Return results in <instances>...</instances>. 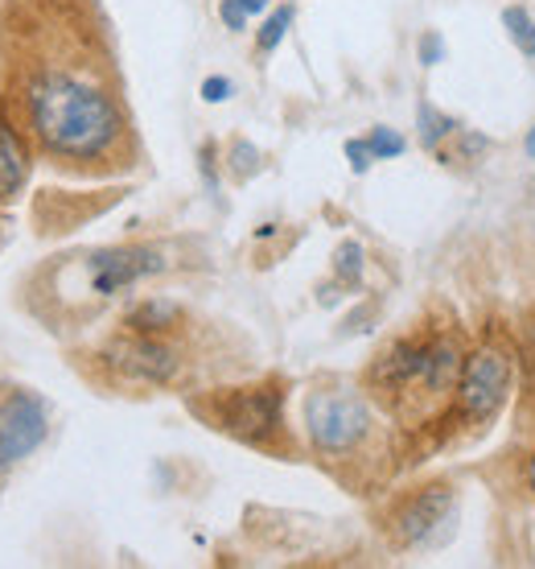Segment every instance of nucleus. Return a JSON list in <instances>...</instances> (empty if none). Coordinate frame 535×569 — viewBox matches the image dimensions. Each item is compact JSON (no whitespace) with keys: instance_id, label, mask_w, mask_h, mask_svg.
I'll return each instance as SVG.
<instances>
[{"instance_id":"obj_1","label":"nucleus","mask_w":535,"mask_h":569,"mask_svg":"<svg viewBox=\"0 0 535 569\" xmlns=\"http://www.w3.org/2000/svg\"><path fill=\"white\" fill-rule=\"evenodd\" d=\"M29 120L46 149L62 157H95L115 141V103L71 74H42L29 87Z\"/></svg>"},{"instance_id":"obj_2","label":"nucleus","mask_w":535,"mask_h":569,"mask_svg":"<svg viewBox=\"0 0 535 569\" xmlns=\"http://www.w3.org/2000/svg\"><path fill=\"white\" fill-rule=\"evenodd\" d=\"M453 376H457L453 342H395L375 368V380L400 397H416V392L437 397L453 388Z\"/></svg>"},{"instance_id":"obj_3","label":"nucleus","mask_w":535,"mask_h":569,"mask_svg":"<svg viewBox=\"0 0 535 569\" xmlns=\"http://www.w3.org/2000/svg\"><path fill=\"white\" fill-rule=\"evenodd\" d=\"M305 426L317 450L346 455L371 433V409L354 392H317L305 405Z\"/></svg>"},{"instance_id":"obj_4","label":"nucleus","mask_w":535,"mask_h":569,"mask_svg":"<svg viewBox=\"0 0 535 569\" xmlns=\"http://www.w3.org/2000/svg\"><path fill=\"white\" fill-rule=\"evenodd\" d=\"M507 385H511V368L507 359L498 351H478V356L465 359L462 380H457V405H462L465 421H491L498 413V405L507 400Z\"/></svg>"},{"instance_id":"obj_5","label":"nucleus","mask_w":535,"mask_h":569,"mask_svg":"<svg viewBox=\"0 0 535 569\" xmlns=\"http://www.w3.org/2000/svg\"><path fill=\"white\" fill-rule=\"evenodd\" d=\"M46 441V405L33 392H13L0 405V475Z\"/></svg>"},{"instance_id":"obj_6","label":"nucleus","mask_w":535,"mask_h":569,"mask_svg":"<svg viewBox=\"0 0 535 569\" xmlns=\"http://www.w3.org/2000/svg\"><path fill=\"white\" fill-rule=\"evenodd\" d=\"M108 359L124 376L144 380V385H165L178 376V363H182L170 342H161V335H141V330H128L124 339H115L108 347Z\"/></svg>"},{"instance_id":"obj_7","label":"nucleus","mask_w":535,"mask_h":569,"mask_svg":"<svg viewBox=\"0 0 535 569\" xmlns=\"http://www.w3.org/2000/svg\"><path fill=\"white\" fill-rule=\"evenodd\" d=\"M219 421L243 441H264L281 429V388H243L219 405Z\"/></svg>"},{"instance_id":"obj_8","label":"nucleus","mask_w":535,"mask_h":569,"mask_svg":"<svg viewBox=\"0 0 535 569\" xmlns=\"http://www.w3.org/2000/svg\"><path fill=\"white\" fill-rule=\"evenodd\" d=\"M87 269H91V289L99 298H112L149 272H161V257L153 248H112V252H95L87 260Z\"/></svg>"},{"instance_id":"obj_9","label":"nucleus","mask_w":535,"mask_h":569,"mask_svg":"<svg viewBox=\"0 0 535 569\" xmlns=\"http://www.w3.org/2000/svg\"><path fill=\"white\" fill-rule=\"evenodd\" d=\"M453 516V487H428L421 496L404 503V512L395 516V537L400 545H428Z\"/></svg>"},{"instance_id":"obj_10","label":"nucleus","mask_w":535,"mask_h":569,"mask_svg":"<svg viewBox=\"0 0 535 569\" xmlns=\"http://www.w3.org/2000/svg\"><path fill=\"white\" fill-rule=\"evenodd\" d=\"M29 178V157L9 124H0V202L13 199Z\"/></svg>"},{"instance_id":"obj_11","label":"nucleus","mask_w":535,"mask_h":569,"mask_svg":"<svg viewBox=\"0 0 535 569\" xmlns=\"http://www.w3.org/2000/svg\"><path fill=\"white\" fill-rule=\"evenodd\" d=\"M178 318H182V310L173 301L149 298L144 306H137V310L128 313V327L141 330V335H165L170 327H178Z\"/></svg>"},{"instance_id":"obj_12","label":"nucleus","mask_w":535,"mask_h":569,"mask_svg":"<svg viewBox=\"0 0 535 569\" xmlns=\"http://www.w3.org/2000/svg\"><path fill=\"white\" fill-rule=\"evenodd\" d=\"M457 129L450 116H441L437 108H428V103H421V144L424 149H437L450 132Z\"/></svg>"},{"instance_id":"obj_13","label":"nucleus","mask_w":535,"mask_h":569,"mask_svg":"<svg viewBox=\"0 0 535 569\" xmlns=\"http://www.w3.org/2000/svg\"><path fill=\"white\" fill-rule=\"evenodd\" d=\"M503 26H507L511 42L519 46L527 58H535V21L532 17L523 13V9H507V13H503Z\"/></svg>"},{"instance_id":"obj_14","label":"nucleus","mask_w":535,"mask_h":569,"mask_svg":"<svg viewBox=\"0 0 535 569\" xmlns=\"http://www.w3.org/2000/svg\"><path fill=\"white\" fill-rule=\"evenodd\" d=\"M334 272H339L346 284H359V277H363V248L354 240H346L339 252H334Z\"/></svg>"},{"instance_id":"obj_15","label":"nucleus","mask_w":535,"mask_h":569,"mask_svg":"<svg viewBox=\"0 0 535 569\" xmlns=\"http://www.w3.org/2000/svg\"><path fill=\"white\" fill-rule=\"evenodd\" d=\"M289 26H293V9L284 4V9H276V13L268 17L264 29H260V50H276V46L284 42V33H289Z\"/></svg>"},{"instance_id":"obj_16","label":"nucleus","mask_w":535,"mask_h":569,"mask_svg":"<svg viewBox=\"0 0 535 569\" xmlns=\"http://www.w3.org/2000/svg\"><path fill=\"white\" fill-rule=\"evenodd\" d=\"M366 144H371V153H375V161H387V157H400L404 149H408V141L400 137L395 129H375L371 137H366Z\"/></svg>"},{"instance_id":"obj_17","label":"nucleus","mask_w":535,"mask_h":569,"mask_svg":"<svg viewBox=\"0 0 535 569\" xmlns=\"http://www.w3.org/2000/svg\"><path fill=\"white\" fill-rule=\"evenodd\" d=\"M346 157H351L354 173H366L371 170V161H375V153H371V144L366 141H346Z\"/></svg>"},{"instance_id":"obj_18","label":"nucleus","mask_w":535,"mask_h":569,"mask_svg":"<svg viewBox=\"0 0 535 569\" xmlns=\"http://www.w3.org/2000/svg\"><path fill=\"white\" fill-rule=\"evenodd\" d=\"M441 54H445V42H441V33H424V38H421V62H424V67H437Z\"/></svg>"},{"instance_id":"obj_19","label":"nucleus","mask_w":535,"mask_h":569,"mask_svg":"<svg viewBox=\"0 0 535 569\" xmlns=\"http://www.w3.org/2000/svg\"><path fill=\"white\" fill-rule=\"evenodd\" d=\"M226 96H231V79H223V74H214V79L202 83V100L206 103H223Z\"/></svg>"},{"instance_id":"obj_20","label":"nucleus","mask_w":535,"mask_h":569,"mask_svg":"<svg viewBox=\"0 0 535 569\" xmlns=\"http://www.w3.org/2000/svg\"><path fill=\"white\" fill-rule=\"evenodd\" d=\"M219 13H223V21L231 29H243V26H248V13H243L240 0H223V4H219Z\"/></svg>"},{"instance_id":"obj_21","label":"nucleus","mask_w":535,"mask_h":569,"mask_svg":"<svg viewBox=\"0 0 535 569\" xmlns=\"http://www.w3.org/2000/svg\"><path fill=\"white\" fill-rule=\"evenodd\" d=\"M240 4H243V13H248V17L264 13V9H268V0H240Z\"/></svg>"},{"instance_id":"obj_22","label":"nucleus","mask_w":535,"mask_h":569,"mask_svg":"<svg viewBox=\"0 0 535 569\" xmlns=\"http://www.w3.org/2000/svg\"><path fill=\"white\" fill-rule=\"evenodd\" d=\"M527 483H532V491H535V458H532V467H527Z\"/></svg>"},{"instance_id":"obj_23","label":"nucleus","mask_w":535,"mask_h":569,"mask_svg":"<svg viewBox=\"0 0 535 569\" xmlns=\"http://www.w3.org/2000/svg\"><path fill=\"white\" fill-rule=\"evenodd\" d=\"M527 153L535 157V129H532V137H527Z\"/></svg>"}]
</instances>
